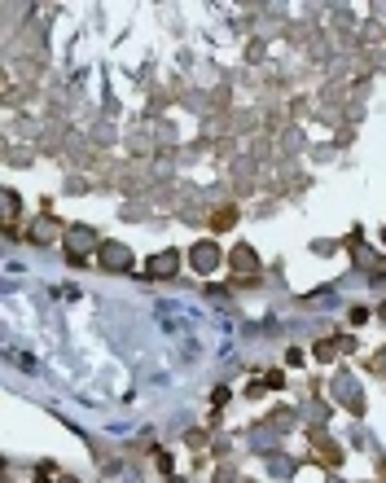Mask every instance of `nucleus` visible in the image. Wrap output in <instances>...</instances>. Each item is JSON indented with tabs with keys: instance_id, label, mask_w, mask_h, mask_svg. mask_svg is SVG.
<instances>
[{
	"instance_id": "f257e3e1",
	"label": "nucleus",
	"mask_w": 386,
	"mask_h": 483,
	"mask_svg": "<svg viewBox=\"0 0 386 483\" xmlns=\"http://www.w3.org/2000/svg\"><path fill=\"white\" fill-rule=\"evenodd\" d=\"M176 268V255H158L154 259V273H171Z\"/></svg>"
},
{
	"instance_id": "f03ea898",
	"label": "nucleus",
	"mask_w": 386,
	"mask_h": 483,
	"mask_svg": "<svg viewBox=\"0 0 386 483\" xmlns=\"http://www.w3.org/2000/svg\"><path fill=\"white\" fill-rule=\"evenodd\" d=\"M198 264H202V273H207L211 264H215V251H207V246H198Z\"/></svg>"
}]
</instances>
